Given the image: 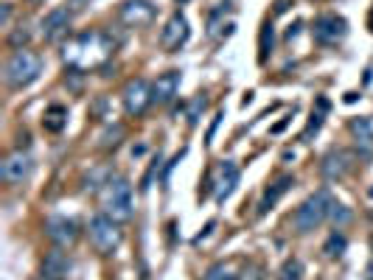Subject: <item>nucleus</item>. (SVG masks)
<instances>
[{
    "mask_svg": "<svg viewBox=\"0 0 373 280\" xmlns=\"http://www.w3.org/2000/svg\"><path fill=\"white\" fill-rule=\"evenodd\" d=\"M113 53H115V40H113V34H107L101 28L82 31L62 45V62L70 70H79V73L104 67L113 59Z\"/></svg>",
    "mask_w": 373,
    "mask_h": 280,
    "instance_id": "1",
    "label": "nucleus"
},
{
    "mask_svg": "<svg viewBox=\"0 0 373 280\" xmlns=\"http://www.w3.org/2000/svg\"><path fill=\"white\" fill-rule=\"evenodd\" d=\"M40 73H42V59L28 48L15 51L3 64V79H6V87H12V90L28 87L31 82L40 79Z\"/></svg>",
    "mask_w": 373,
    "mask_h": 280,
    "instance_id": "2",
    "label": "nucleus"
},
{
    "mask_svg": "<svg viewBox=\"0 0 373 280\" xmlns=\"http://www.w3.org/2000/svg\"><path fill=\"white\" fill-rule=\"evenodd\" d=\"M101 213H107L110 219H115L118 225L121 222H129L135 216V199H132V185L126 177H113L107 185H104V199H101Z\"/></svg>",
    "mask_w": 373,
    "mask_h": 280,
    "instance_id": "3",
    "label": "nucleus"
},
{
    "mask_svg": "<svg viewBox=\"0 0 373 280\" xmlns=\"http://www.w3.org/2000/svg\"><path fill=\"white\" fill-rule=\"evenodd\" d=\"M331 202H334V196L329 193V188H320L317 193H312L301 207L295 210V216H292V225H295V230L301 233V236H306V233H312V230H317L326 219H329V210H331Z\"/></svg>",
    "mask_w": 373,
    "mask_h": 280,
    "instance_id": "4",
    "label": "nucleus"
},
{
    "mask_svg": "<svg viewBox=\"0 0 373 280\" xmlns=\"http://www.w3.org/2000/svg\"><path fill=\"white\" fill-rule=\"evenodd\" d=\"M88 236H90V244L96 247L99 255H115L121 241H124V230L115 219H110L107 213H99L90 219L88 225Z\"/></svg>",
    "mask_w": 373,
    "mask_h": 280,
    "instance_id": "5",
    "label": "nucleus"
},
{
    "mask_svg": "<svg viewBox=\"0 0 373 280\" xmlns=\"http://www.w3.org/2000/svg\"><path fill=\"white\" fill-rule=\"evenodd\" d=\"M312 37H315L317 45H326V48L340 45L348 37V20L340 17V15H331V12L329 15H320L312 23Z\"/></svg>",
    "mask_w": 373,
    "mask_h": 280,
    "instance_id": "6",
    "label": "nucleus"
},
{
    "mask_svg": "<svg viewBox=\"0 0 373 280\" xmlns=\"http://www.w3.org/2000/svg\"><path fill=\"white\" fill-rule=\"evenodd\" d=\"M121 101H124V110L129 118H140L149 104H155L152 98V85H149L146 79H129L121 90Z\"/></svg>",
    "mask_w": 373,
    "mask_h": 280,
    "instance_id": "7",
    "label": "nucleus"
},
{
    "mask_svg": "<svg viewBox=\"0 0 373 280\" xmlns=\"http://www.w3.org/2000/svg\"><path fill=\"white\" fill-rule=\"evenodd\" d=\"M31 174H34V160L23 149H15L12 155L3 157V163H0V180L6 185H23L31 180Z\"/></svg>",
    "mask_w": 373,
    "mask_h": 280,
    "instance_id": "8",
    "label": "nucleus"
},
{
    "mask_svg": "<svg viewBox=\"0 0 373 280\" xmlns=\"http://www.w3.org/2000/svg\"><path fill=\"white\" fill-rule=\"evenodd\" d=\"M155 15H158V9H155L152 0H124L121 9H118V20L124 26H129V28L149 26L155 20Z\"/></svg>",
    "mask_w": 373,
    "mask_h": 280,
    "instance_id": "9",
    "label": "nucleus"
},
{
    "mask_svg": "<svg viewBox=\"0 0 373 280\" xmlns=\"http://www.w3.org/2000/svg\"><path fill=\"white\" fill-rule=\"evenodd\" d=\"M239 185V166L233 160H222L213 171V180H210V188H213V199L222 204Z\"/></svg>",
    "mask_w": 373,
    "mask_h": 280,
    "instance_id": "10",
    "label": "nucleus"
},
{
    "mask_svg": "<svg viewBox=\"0 0 373 280\" xmlns=\"http://www.w3.org/2000/svg\"><path fill=\"white\" fill-rule=\"evenodd\" d=\"M188 37H191V28H188L185 15H183V12H174V15L166 20L163 31H160V45H163V51L174 53V51H180V48L188 42Z\"/></svg>",
    "mask_w": 373,
    "mask_h": 280,
    "instance_id": "11",
    "label": "nucleus"
},
{
    "mask_svg": "<svg viewBox=\"0 0 373 280\" xmlns=\"http://www.w3.org/2000/svg\"><path fill=\"white\" fill-rule=\"evenodd\" d=\"M351 168H354V157H351V152H345V149H331V152H326L323 160H320V174H323L326 182H340V180H345V177L351 174Z\"/></svg>",
    "mask_w": 373,
    "mask_h": 280,
    "instance_id": "12",
    "label": "nucleus"
},
{
    "mask_svg": "<svg viewBox=\"0 0 373 280\" xmlns=\"http://www.w3.org/2000/svg\"><path fill=\"white\" fill-rule=\"evenodd\" d=\"M45 236L56 244V247H73L76 244V238H79V225L73 222V219H67V216H51L48 222H45Z\"/></svg>",
    "mask_w": 373,
    "mask_h": 280,
    "instance_id": "13",
    "label": "nucleus"
},
{
    "mask_svg": "<svg viewBox=\"0 0 373 280\" xmlns=\"http://www.w3.org/2000/svg\"><path fill=\"white\" fill-rule=\"evenodd\" d=\"M67 28H70V9H51L45 17H42V23H40V34H42V40L45 42H59L62 37H67Z\"/></svg>",
    "mask_w": 373,
    "mask_h": 280,
    "instance_id": "14",
    "label": "nucleus"
},
{
    "mask_svg": "<svg viewBox=\"0 0 373 280\" xmlns=\"http://www.w3.org/2000/svg\"><path fill=\"white\" fill-rule=\"evenodd\" d=\"M180 85H183V73H180V70H166V73H160L155 79V85H152L155 104H160V107L172 104L177 98V93H180Z\"/></svg>",
    "mask_w": 373,
    "mask_h": 280,
    "instance_id": "15",
    "label": "nucleus"
},
{
    "mask_svg": "<svg viewBox=\"0 0 373 280\" xmlns=\"http://www.w3.org/2000/svg\"><path fill=\"white\" fill-rule=\"evenodd\" d=\"M70 269H73V261H70V255H67L62 247L51 250V252L42 258V263H40L42 280H65V277L70 274Z\"/></svg>",
    "mask_w": 373,
    "mask_h": 280,
    "instance_id": "16",
    "label": "nucleus"
},
{
    "mask_svg": "<svg viewBox=\"0 0 373 280\" xmlns=\"http://www.w3.org/2000/svg\"><path fill=\"white\" fill-rule=\"evenodd\" d=\"M351 134H354V143H356V152L362 160H370L373 157V126L367 118H354L348 123Z\"/></svg>",
    "mask_w": 373,
    "mask_h": 280,
    "instance_id": "17",
    "label": "nucleus"
},
{
    "mask_svg": "<svg viewBox=\"0 0 373 280\" xmlns=\"http://www.w3.org/2000/svg\"><path fill=\"white\" fill-rule=\"evenodd\" d=\"M292 185H295V177H289V174H283V177H278L272 185H267V191H264V196H261V202H258V216L270 213V210L281 202V196H283Z\"/></svg>",
    "mask_w": 373,
    "mask_h": 280,
    "instance_id": "18",
    "label": "nucleus"
},
{
    "mask_svg": "<svg viewBox=\"0 0 373 280\" xmlns=\"http://www.w3.org/2000/svg\"><path fill=\"white\" fill-rule=\"evenodd\" d=\"M42 126H45V132H62L65 126H67V107H62V104H51L48 110H45V115H42Z\"/></svg>",
    "mask_w": 373,
    "mask_h": 280,
    "instance_id": "19",
    "label": "nucleus"
},
{
    "mask_svg": "<svg viewBox=\"0 0 373 280\" xmlns=\"http://www.w3.org/2000/svg\"><path fill=\"white\" fill-rule=\"evenodd\" d=\"M329 107H331V104H329L326 98H317V110L312 112V118H309V123H306V129H304L301 140H312V134H317V132H320V126H323V118H326Z\"/></svg>",
    "mask_w": 373,
    "mask_h": 280,
    "instance_id": "20",
    "label": "nucleus"
},
{
    "mask_svg": "<svg viewBox=\"0 0 373 280\" xmlns=\"http://www.w3.org/2000/svg\"><path fill=\"white\" fill-rule=\"evenodd\" d=\"M275 51V28L272 23L267 20L261 26V34H258V62H267V56Z\"/></svg>",
    "mask_w": 373,
    "mask_h": 280,
    "instance_id": "21",
    "label": "nucleus"
},
{
    "mask_svg": "<svg viewBox=\"0 0 373 280\" xmlns=\"http://www.w3.org/2000/svg\"><path fill=\"white\" fill-rule=\"evenodd\" d=\"M345 247H348V238L340 230H334V233H329V238L323 244V252H326V258H340L345 252Z\"/></svg>",
    "mask_w": 373,
    "mask_h": 280,
    "instance_id": "22",
    "label": "nucleus"
},
{
    "mask_svg": "<svg viewBox=\"0 0 373 280\" xmlns=\"http://www.w3.org/2000/svg\"><path fill=\"white\" fill-rule=\"evenodd\" d=\"M278 280H304V263L297 258H286L278 269Z\"/></svg>",
    "mask_w": 373,
    "mask_h": 280,
    "instance_id": "23",
    "label": "nucleus"
},
{
    "mask_svg": "<svg viewBox=\"0 0 373 280\" xmlns=\"http://www.w3.org/2000/svg\"><path fill=\"white\" fill-rule=\"evenodd\" d=\"M329 219H331L337 227H342V225H348V222H351V210L334 199V202H331V210H329Z\"/></svg>",
    "mask_w": 373,
    "mask_h": 280,
    "instance_id": "24",
    "label": "nucleus"
},
{
    "mask_svg": "<svg viewBox=\"0 0 373 280\" xmlns=\"http://www.w3.org/2000/svg\"><path fill=\"white\" fill-rule=\"evenodd\" d=\"M202 280H239L236 274H231V269L225 266V263H213L208 272H205V277Z\"/></svg>",
    "mask_w": 373,
    "mask_h": 280,
    "instance_id": "25",
    "label": "nucleus"
},
{
    "mask_svg": "<svg viewBox=\"0 0 373 280\" xmlns=\"http://www.w3.org/2000/svg\"><path fill=\"white\" fill-rule=\"evenodd\" d=\"M121 137H124V129L121 126H113V129H107L104 134H101V149H115L118 143H121Z\"/></svg>",
    "mask_w": 373,
    "mask_h": 280,
    "instance_id": "26",
    "label": "nucleus"
},
{
    "mask_svg": "<svg viewBox=\"0 0 373 280\" xmlns=\"http://www.w3.org/2000/svg\"><path fill=\"white\" fill-rule=\"evenodd\" d=\"M31 40V31L26 28V26H17L12 34H9V45L15 48V51H23V45Z\"/></svg>",
    "mask_w": 373,
    "mask_h": 280,
    "instance_id": "27",
    "label": "nucleus"
},
{
    "mask_svg": "<svg viewBox=\"0 0 373 280\" xmlns=\"http://www.w3.org/2000/svg\"><path fill=\"white\" fill-rule=\"evenodd\" d=\"M205 107H208V98H205V96H197V98L188 104V123H191V126H197V121H199V115H202Z\"/></svg>",
    "mask_w": 373,
    "mask_h": 280,
    "instance_id": "28",
    "label": "nucleus"
},
{
    "mask_svg": "<svg viewBox=\"0 0 373 280\" xmlns=\"http://www.w3.org/2000/svg\"><path fill=\"white\" fill-rule=\"evenodd\" d=\"M160 152H158V157L152 160V166H149V171H146V177H143V182H140V191H149V185H152V177L158 174V168H160Z\"/></svg>",
    "mask_w": 373,
    "mask_h": 280,
    "instance_id": "29",
    "label": "nucleus"
},
{
    "mask_svg": "<svg viewBox=\"0 0 373 280\" xmlns=\"http://www.w3.org/2000/svg\"><path fill=\"white\" fill-rule=\"evenodd\" d=\"M239 280H264V274H261V269L256 263H247V269H244V274Z\"/></svg>",
    "mask_w": 373,
    "mask_h": 280,
    "instance_id": "30",
    "label": "nucleus"
},
{
    "mask_svg": "<svg viewBox=\"0 0 373 280\" xmlns=\"http://www.w3.org/2000/svg\"><path fill=\"white\" fill-rule=\"evenodd\" d=\"M183 157H185V149H183V152H177V155H174V160H172V163H169V166L163 168V182L169 180V174H172V168H174V166H177V163L183 160Z\"/></svg>",
    "mask_w": 373,
    "mask_h": 280,
    "instance_id": "31",
    "label": "nucleus"
},
{
    "mask_svg": "<svg viewBox=\"0 0 373 280\" xmlns=\"http://www.w3.org/2000/svg\"><path fill=\"white\" fill-rule=\"evenodd\" d=\"M222 118H225V110H219V112H216V118H213V123H210V129H208V140L213 137V132H216V126H219Z\"/></svg>",
    "mask_w": 373,
    "mask_h": 280,
    "instance_id": "32",
    "label": "nucleus"
},
{
    "mask_svg": "<svg viewBox=\"0 0 373 280\" xmlns=\"http://www.w3.org/2000/svg\"><path fill=\"white\" fill-rule=\"evenodd\" d=\"M85 6H90V0H70V12H82Z\"/></svg>",
    "mask_w": 373,
    "mask_h": 280,
    "instance_id": "33",
    "label": "nucleus"
},
{
    "mask_svg": "<svg viewBox=\"0 0 373 280\" xmlns=\"http://www.w3.org/2000/svg\"><path fill=\"white\" fill-rule=\"evenodd\" d=\"M9 17H12V3H3V12H0V23H9Z\"/></svg>",
    "mask_w": 373,
    "mask_h": 280,
    "instance_id": "34",
    "label": "nucleus"
},
{
    "mask_svg": "<svg viewBox=\"0 0 373 280\" xmlns=\"http://www.w3.org/2000/svg\"><path fill=\"white\" fill-rule=\"evenodd\" d=\"M365 280H373V261L365 266Z\"/></svg>",
    "mask_w": 373,
    "mask_h": 280,
    "instance_id": "35",
    "label": "nucleus"
},
{
    "mask_svg": "<svg viewBox=\"0 0 373 280\" xmlns=\"http://www.w3.org/2000/svg\"><path fill=\"white\" fill-rule=\"evenodd\" d=\"M28 3H34V6H37V3H42V0H28Z\"/></svg>",
    "mask_w": 373,
    "mask_h": 280,
    "instance_id": "36",
    "label": "nucleus"
},
{
    "mask_svg": "<svg viewBox=\"0 0 373 280\" xmlns=\"http://www.w3.org/2000/svg\"><path fill=\"white\" fill-rule=\"evenodd\" d=\"M183 3H188V0H177V6H183Z\"/></svg>",
    "mask_w": 373,
    "mask_h": 280,
    "instance_id": "37",
    "label": "nucleus"
},
{
    "mask_svg": "<svg viewBox=\"0 0 373 280\" xmlns=\"http://www.w3.org/2000/svg\"><path fill=\"white\" fill-rule=\"evenodd\" d=\"M370 28H373V12H370Z\"/></svg>",
    "mask_w": 373,
    "mask_h": 280,
    "instance_id": "38",
    "label": "nucleus"
},
{
    "mask_svg": "<svg viewBox=\"0 0 373 280\" xmlns=\"http://www.w3.org/2000/svg\"><path fill=\"white\" fill-rule=\"evenodd\" d=\"M367 196H373V188H370V191H367Z\"/></svg>",
    "mask_w": 373,
    "mask_h": 280,
    "instance_id": "39",
    "label": "nucleus"
},
{
    "mask_svg": "<svg viewBox=\"0 0 373 280\" xmlns=\"http://www.w3.org/2000/svg\"><path fill=\"white\" fill-rule=\"evenodd\" d=\"M370 247H373V238H370Z\"/></svg>",
    "mask_w": 373,
    "mask_h": 280,
    "instance_id": "40",
    "label": "nucleus"
}]
</instances>
